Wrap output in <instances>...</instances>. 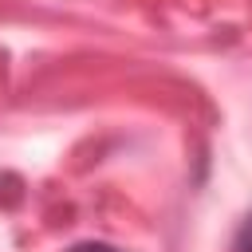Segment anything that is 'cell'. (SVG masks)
<instances>
[{"instance_id": "obj_2", "label": "cell", "mask_w": 252, "mask_h": 252, "mask_svg": "<svg viewBox=\"0 0 252 252\" xmlns=\"http://www.w3.org/2000/svg\"><path fill=\"white\" fill-rule=\"evenodd\" d=\"M67 252H122V248H114V244H106V240H79V244H71Z\"/></svg>"}, {"instance_id": "obj_1", "label": "cell", "mask_w": 252, "mask_h": 252, "mask_svg": "<svg viewBox=\"0 0 252 252\" xmlns=\"http://www.w3.org/2000/svg\"><path fill=\"white\" fill-rule=\"evenodd\" d=\"M232 252H252V213L240 220V228L232 236Z\"/></svg>"}]
</instances>
